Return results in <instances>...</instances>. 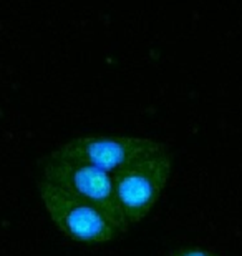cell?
<instances>
[{
  "label": "cell",
  "instance_id": "obj_1",
  "mask_svg": "<svg viewBox=\"0 0 242 256\" xmlns=\"http://www.w3.org/2000/svg\"><path fill=\"white\" fill-rule=\"evenodd\" d=\"M164 152H168L166 145L153 138L86 135L68 140L55 148L48 156L88 165L113 175L131 163Z\"/></svg>",
  "mask_w": 242,
  "mask_h": 256
},
{
  "label": "cell",
  "instance_id": "obj_2",
  "mask_svg": "<svg viewBox=\"0 0 242 256\" xmlns=\"http://www.w3.org/2000/svg\"><path fill=\"white\" fill-rule=\"evenodd\" d=\"M42 182L58 188V190L71 194V196L83 200L103 210L123 233H126L128 220L116 200L113 176L98 168L73 163L58 158L45 156L42 160Z\"/></svg>",
  "mask_w": 242,
  "mask_h": 256
},
{
  "label": "cell",
  "instance_id": "obj_3",
  "mask_svg": "<svg viewBox=\"0 0 242 256\" xmlns=\"http://www.w3.org/2000/svg\"><path fill=\"white\" fill-rule=\"evenodd\" d=\"M38 193L51 222L65 236L80 243H108L123 232L120 226L93 204L78 200L40 180Z\"/></svg>",
  "mask_w": 242,
  "mask_h": 256
},
{
  "label": "cell",
  "instance_id": "obj_4",
  "mask_svg": "<svg viewBox=\"0 0 242 256\" xmlns=\"http://www.w3.org/2000/svg\"><path fill=\"white\" fill-rule=\"evenodd\" d=\"M171 175V155L159 153L113 173L116 200L128 223L141 222L161 196Z\"/></svg>",
  "mask_w": 242,
  "mask_h": 256
},
{
  "label": "cell",
  "instance_id": "obj_5",
  "mask_svg": "<svg viewBox=\"0 0 242 256\" xmlns=\"http://www.w3.org/2000/svg\"><path fill=\"white\" fill-rule=\"evenodd\" d=\"M169 256H218L216 253H211L208 250H201V248H183L178 252L171 253Z\"/></svg>",
  "mask_w": 242,
  "mask_h": 256
}]
</instances>
